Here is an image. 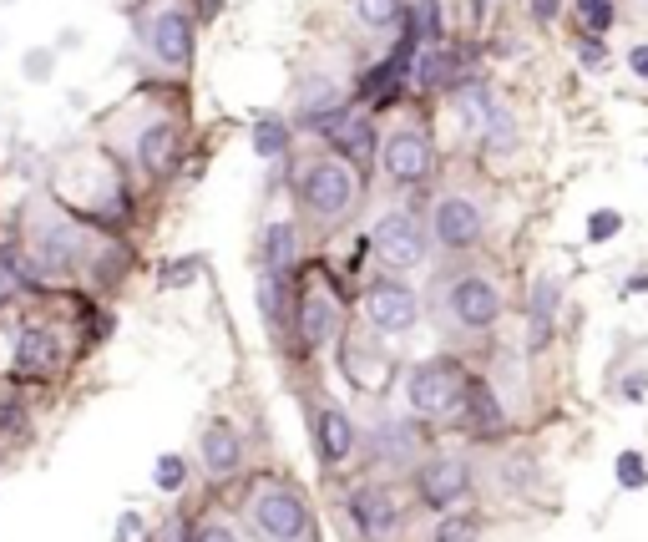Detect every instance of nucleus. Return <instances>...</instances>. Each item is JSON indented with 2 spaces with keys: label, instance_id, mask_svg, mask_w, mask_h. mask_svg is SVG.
Masks as SVG:
<instances>
[{
  "label": "nucleus",
  "instance_id": "f257e3e1",
  "mask_svg": "<svg viewBox=\"0 0 648 542\" xmlns=\"http://www.w3.org/2000/svg\"><path fill=\"white\" fill-rule=\"evenodd\" d=\"M299 198H304V208H309L314 218L335 223V218H345V213L355 208V198H360V178H355L340 158H319V163L304 168V178H299Z\"/></svg>",
  "mask_w": 648,
  "mask_h": 542
},
{
  "label": "nucleus",
  "instance_id": "f03ea898",
  "mask_svg": "<svg viewBox=\"0 0 648 542\" xmlns=\"http://www.w3.org/2000/svg\"><path fill=\"white\" fill-rule=\"evenodd\" d=\"M466 370L456 360H426L405 375V401L416 416H451L466 401Z\"/></svg>",
  "mask_w": 648,
  "mask_h": 542
},
{
  "label": "nucleus",
  "instance_id": "7ed1b4c3",
  "mask_svg": "<svg viewBox=\"0 0 648 542\" xmlns=\"http://www.w3.org/2000/svg\"><path fill=\"white\" fill-rule=\"evenodd\" d=\"M416 315H421V299H416V289L405 284V279H375L365 289V320H370V330L405 335V330L416 325Z\"/></svg>",
  "mask_w": 648,
  "mask_h": 542
},
{
  "label": "nucleus",
  "instance_id": "20e7f679",
  "mask_svg": "<svg viewBox=\"0 0 648 542\" xmlns=\"http://www.w3.org/2000/svg\"><path fill=\"white\" fill-rule=\"evenodd\" d=\"M446 309L461 330H492L502 320V289L481 274H461L451 289H446Z\"/></svg>",
  "mask_w": 648,
  "mask_h": 542
},
{
  "label": "nucleus",
  "instance_id": "39448f33",
  "mask_svg": "<svg viewBox=\"0 0 648 542\" xmlns=\"http://www.w3.org/2000/svg\"><path fill=\"white\" fill-rule=\"evenodd\" d=\"M254 527H259L269 542H299V537L309 532V512H304V502H299L294 492L264 487V492L254 497Z\"/></svg>",
  "mask_w": 648,
  "mask_h": 542
},
{
  "label": "nucleus",
  "instance_id": "423d86ee",
  "mask_svg": "<svg viewBox=\"0 0 648 542\" xmlns=\"http://www.w3.org/2000/svg\"><path fill=\"white\" fill-rule=\"evenodd\" d=\"M375 254L390 264V269H416L426 259V234H421V223L411 213H385L375 223Z\"/></svg>",
  "mask_w": 648,
  "mask_h": 542
},
{
  "label": "nucleus",
  "instance_id": "0eeeda50",
  "mask_svg": "<svg viewBox=\"0 0 648 542\" xmlns=\"http://www.w3.org/2000/svg\"><path fill=\"white\" fill-rule=\"evenodd\" d=\"M31 249H36V264L46 274H76V264H81V234L66 218H51V213L36 223Z\"/></svg>",
  "mask_w": 648,
  "mask_h": 542
},
{
  "label": "nucleus",
  "instance_id": "6e6552de",
  "mask_svg": "<svg viewBox=\"0 0 648 542\" xmlns=\"http://www.w3.org/2000/svg\"><path fill=\"white\" fill-rule=\"evenodd\" d=\"M380 163H385L390 183H400V188L426 183V173H431V142L421 132H390L385 147H380Z\"/></svg>",
  "mask_w": 648,
  "mask_h": 542
},
{
  "label": "nucleus",
  "instance_id": "1a4fd4ad",
  "mask_svg": "<svg viewBox=\"0 0 648 542\" xmlns=\"http://www.w3.org/2000/svg\"><path fill=\"white\" fill-rule=\"evenodd\" d=\"M481 228H486V218H481V208H476L471 198L451 193V198H441V203H436L431 234H436L446 249H471V244L481 239Z\"/></svg>",
  "mask_w": 648,
  "mask_h": 542
},
{
  "label": "nucleus",
  "instance_id": "9d476101",
  "mask_svg": "<svg viewBox=\"0 0 648 542\" xmlns=\"http://www.w3.org/2000/svg\"><path fill=\"white\" fill-rule=\"evenodd\" d=\"M147 46H152V56L162 61V66H188L193 61V26H188V16L183 11H162V16H152L147 21Z\"/></svg>",
  "mask_w": 648,
  "mask_h": 542
},
{
  "label": "nucleus",
  "instance_id": "9b49d317",
  "mask_svg": "<svg viewBox=\"0 0 648 542\" xmlns=\"http://www.w3.org/2000/svg\"><path fill=\"white\" fill-rule=\"evenodd\" d=\"M350 512H355V527H360L365 542H385L400 527V507H395V497L385 487H360L350 497Z\"/></svg>",
  "mask_w": 648,
  "mask_h": 542
},
{
  "label": "nucleus",
  "instance_id": "f8f14e48",
  "mask_svg": "<svg viewBox=\"0 0 648 542\" xmlns=\"http://www.w3.org/2000/svg\"><path fill=\"white\" fill-rule=\"evenodd\" d=\"M466 492H471V472H466V461H456V456H441V461H431V467L421 472V497L436 512L456 507Z\"/></svg>",
  "mask_w": 648,
  "mask_h": 542
},
{
  "label": "nucleus",
  "instance_id": "ddd939ff",
  "mask_svg": "<svg viewBox=\"0 0 648 542\" xmlns=\"http://www.w3.org/2000/svg\"><path fill=\"white\" fill-rule=\"evenodd\" d=\"M314 441H319V456L335 467V461H345L355 451V421L340 406H324L319 421H314Z\"/></svg>",
  "mask_w": 648,
  "mask_h": 542
},
{
  "label": "nucleus",
  "instance_id": "4468645a",
  "mask_svg": "<svg viewBox=\"0 0 648 542\" xmlns=\"http://www.w3.org/2000/svg\"><path fill=\"white\" fill-rule=\"evenodd\" d=\"M335 330H340V299H335V294H324V289L314 284V289L304 294V345L319 350Z\"/></svg>",
  "mask_w": 648,
  "mask_h": 542
},
{
  "label": "nucleus",
  "instance_id": "2eb2a0df",
  "mask_svg": "<svg viewBox=\"0 0 648 542\" xmlns=\"http://www.w3.org/2000/svg\"><path fill=\"white\" fill-rule=\"evenodd\" d=\"M466 426L476 431V436H497L502 426H507V411H502V401H497V391L492 385H481V380H471L466 385Z\"/></svg>",
  "mask_w": 648,
  "mask_h": 542
},
{
  "label": "nucleus",
  "instance_id": "dca6fc26",
  "mask_svg": "<svg viewBox=\"0 0 648 542\" xmlns=\"http://www.w3.org/2000/svg\"><path fill=\"white\" fill-rule=\"evenodd\" d=\"M324 137H330L350 163H370V152H375V132H370V122H365L360 112H340Z\"/></svg>",
  "mask_w": 648,
  "mask_h": 542
},
{
  "label": "nucleus",
  "instance_id": "f3484780",
  "mask_svg": "<svg viewBox=\"0 0 648 542\" xmlns=\"http://www.w3.org/2000/svg\"><path fill=\"white\" fill-rule=\"evenodd\" d=\"M345 370H350L355 385H365V391H380V385L390 380V360H385L375 345H365V340H350V345H345Z\"/></svg>",
  "mask_w": 648,
  "mask_h": 542
},
{
  "label": "nucleus",
  "instance_id": "a211bd4d",
  "mask_svg": "<svg viewBox=\"0 0 648 542\" xmlns=\"http://www.w3.org/2000/svg\"><path fill=\"white\" fill-rule=\"evenodd\" d=\"M173 152H178V132H173L168 122L142 127V137H137V158H142L147 173H168V168H173Z\"/></svg>",
  "mask_w": 648,
  "mask_h": 542
},
{
  "label": "nucleus",
  "instance_id": "6ab92c4d",
  "mask_svg": "<svg viewBox=\"0 0 648 542\" xmlns=\"http://www.w3.org/2000/svg\"><path fill=\"white\" fill-rule=\"evenodd\" d=\"M557 279L552 274H542L537 284H532V304H527V325H532V350L537 345H547L552 340V315H557Z\"/></svg>",
  "mask_w": 648,
  "mask_h": 542
},
{
  "label": "nucleus",
  "instance_id": "aec40b11",
  "mask_svg": "<svg viewBox=\"0 0 648 542\" xmlns=\"http://www.w3.org/2000/svg\"><path fill=\"white\" fill-rule=\"evenodd\" d=\"M203 461H208V472H218V477H228L238 461H243V441L233 436V426H208L203 431Z\"/></svg>",
  "mask_w": 648,
  "mask_h": 542
},
{
  "label": "nucleus",
  "instance_id": "412c9836",
  "mask_svg": "<svg viewBox=\"0 0 648 542\" xmlns=\"http://www.w3.org/2000/svg\"><path fill=\"white\" fill-rule=\"evenodd\" d=\"M294 254H299V234H294V223H269V234H264V269L289 274Z\"/></svg>",
  "mask_w": 648,
  "mask_h": 542
},
{
  "label": "nucleus",
  "instance_id": "4be33fe9",
  "mask_svg": "<svg viewBox=\"0 0 648 542\" xmlns=\"http://www.w3.org/2000/svg\"><path fill=\"white\" fill-rule=\"evenodd\" d=\"M56 335L51 330H26L21 335V345H16V355H21V370L26 375H41V370H51L56 365Z\"/></svg>",
  "mask_w": 648,
  "mask_h": 542
},
{
  "label": "nucleus",
  "instance_id": "5701e85b",
  "mask_svg": "<svg viewBox=\"0 0 648 542\" xmlns=\"http://www.w3.org/2000/svg\"><path fill=\"white\" fill-rule=\"evenodd\" d=\"M481 537V517L476 512H451L436 522V542H476Z\"/></svg>",
  "mask_w": 648,
  "mask_h": 542
},
{
  "label": "nucleus",
  "instance_id": "b1692460",
  "mask_svg": "<svg viewBox=\"0 0 648 542\" xmlns=\"http://www.w3.org/2000/svg\"><path fill=\"white\" fill-rule=\"evenodd\" d=\"M284 147H289V127H284L279 117H259V127H254V152H259V158H279Z\"/></svg>",
  "mask_w": 648,
  "mask_h": 542
},
{
  "label": "nucleus",
  "instance_id": "393cba45",
  "mask_svg": "<svg viewBox=\"0 0 648 542\" xmlns=\"http://www.w3.org/2000/svg\"><path fill=\"white\" fill-rule=\"evenodd\" d=\"M259 309H264L269 325H279V315H284V274H274V269L259 274Z\"/></svg>",
  "mask_w": 648,
  "mask_h": 542
},
{
  "label": "nucleus",
  "instance_id": "a878e982",
  "mask_svg": "<svg viewBox=\"0 0 648 542\" xmlns=\"http://www.w3.org/2000/svg\"><path fill=\"white\" fill-rule=\"evenodd\" d=\"M355 11L365 26H395L400 21V0H355Z\"/></svg>",
  "mask_w": 648,
  "mask_h": 542
},
{
  "label": "nucleus",
  "instance_id": "bb28decb",
  "mask_svg": "<svg viewBox=\"0 0 648 542\" xmlns=\"http://www.w3.org/2000/svg\"><path fill=\"white\" fill-rule=\"evenodd\" d=\"M451 66H456V61H451V51H426V56L416 61V71H421V87H441Z\"/></svg>",
  "mask_w": 648,
  "mask_h": 542
},
{
  "label": "nucleus",
  "instance_id": "cd10ccee",
  "mask_svg": "<svg viewBox=\"0 0 648 542\" xmlns=\"http://www.w3.org/2000/svg\"><path fill=\"white\" fill-rule=\"evenodd\" d=\"M183 456H157V467H152V482H157V492H178L183 487Z\"/></svg>",
  "mask_w": 648,
  "mask_h": 542
},
{
  "label": "nucleus",
  "instance_id": "c85d7f7f",
  "mask_svg": "<svg viewBox=\"0 0 648 542\" xmlns=\"http://www.w3.org/2000/svg\"><path fill=\"white\" fill-rule=\"evenodd\" d=\"M411 26H416L421 41H441V6H436V0H421L416 16H411Z\"/></svg>",
  "mask_w": 648,
  "mask_h": 542
},
{
  "label": "nucleus",
  "instance_id": "c756f323",
  "mask_svg": "<svg viewBox=\"0 0 648 542\" xmlns=\"http://www.w3.org/2000/svg\"><path fill=\"white\" fill-rule=\"evenodd\" d=\"M618 228H623V213H618V208H598V213L588 218V239H593V244H608Z\"/></svg>",
  "mask_w": 648,
  "mask_h": 542
},
{
  "label": "nucleus",
  "instance_id": "7c9ffc66",
  "mask_svg": "<svg viewBox=\"0 0 648 542\" xmlns=\"http://www.w3.org/2000/svg\"><path fill=\"white\" fill-rule=\"evenodd\" d=\"M618 482H623L628 492H638V487L648 482V461H643L638 451H623V456H618Z\"/></svg>",
  "mask_w": 648,
  "mask_h": 542
},
{
  "label": "nucleus",
  "instance_id": "2f4dec72",
  "mask_svg": "<svg viewBox=\"0 0 648 542\" xmlns=\"http://www.w3.org/2000/svg\"><path fill=\"white\" fill-rule=\"evenodd\" d=\"M583 26H588L593 36H603V31L613 26V0H608V6H598V11H588V16H583Z\"/></svg>",
  "mask_w": 648,
  "mask_h": 542
},
{
  "label": "nucleus",
  "instance_id": "473e14b6",
  "mask_svg": "<svg viewBox=\"0 0 648 542\" xmlns=\"http://www.w3.org/2000/svg\"><path fill=\"white\" fill-rule=\"evenodd\" d=\"M643 391H648V370H633V375L623 380V396H628V401H643Z\"/></svg>",
  "mask_w": 648,
  "mask_h": 542
},
{
  "label": "nucleus",
  "instance_id": "72a5a7b5",
  "mask_svg": "<svg viewBox=\"0 0 648 542\" xmlns=\"http://www.w3.org/2000/svg\"><path fill=\"white\" fill-rule=\"evenodd\" d=\"M628 71L638 76V82H648V46H633V51H628Z\"/></svg>",
  "mask_w": 648,
  "mask_h": 542
},
{
  "label": "nucleus",
  "instance_id": "f704fd0d",
  "mask_svg": "<svg viewBox=\"0 0 648 542\" xmlns=\"http://www.w3.org/2000/svg\"><path fill=\"white\" fill-rule=\"evenodd\" d=\"M193 542H238V537H233L228 527H203V532H198Z\"/></svg>",
  "mask_w": 648,
  "mask_h": 542
},
{
  "label": "nucleus",
  "instance_id": "c9c22d12",
  "mask_svg": "<svg viewBox=\"0 0 648 542\" xmlns=\"http://www.w3.org/2000/svg\"><path fill=\"white\" fill-rule=\"evenodd\" d=\"M557 6H562V0H532V16H537V21H552Z\"/></svg>",
  "mask_w": 648,
  "mask_h": 542
},
{
  "label": "nucleus",
  "instance_id": "e433bc0d",
  "mask_svg": "<svg viewBox=\"0 0 648 542\" xmlns=\"http://www.w3.org/2000/svg\"><path fill=\"white\" fill-rule=\"evenodd\" d=\"M132 537H137V517H122L117 522V542H132Z\"/></svg>",
  "mask_w": 648,
  "mask_h": 542
},
{
  "label": "nucleus",
  "instance_id": "4c0bfd02",
  "mask_svg": "<svg viewBox=\"0 0 648 542\" xmlns=\"http://www.w3.org/2000/svg\"><path fill=\"white\" fill-rule=\"evenodd\" d=\"M11 289H16V274H11L6 264H0V299H11Z\"/></svg>",
  "mask_w": 648,
  "mask_h": 542
},
{
  "label": "nucleus",
  "instance_id": "58836bf2",
  "mask_svg": "<svg viewBox=\"0 0 648 542\" xmlns=\"http://www.w3.org/2000/svg\"><path fill=\"white\" fill-rule=\"evenodd\" d=\"M583 61H593V66L603 61V46H598V36H593V41H583Z\"/></svg>",
  "mask_w": 648,
  "mask_h": 542
},
{
  "label": "nucleus",
  "instance_id": "ea45409f",
  "mask_svg": "<svg viewBox=\"0 0 648 542\" xmlns=\"http://www.w3.org/2000/svg\"><path fill=\"white\" fill-rule=\"evenodd\" d=\"M46 66H51V56H26V71H31V76H46Z\"/></svg>",
  "mask_w": 648,
  "mask_h": 542
},
{
  "label": "nucleus",
  "instance_id": "a19ab883",
  "mask_svg": "<svg viewBox=\"0 0 648 542\" xmlns=\"http://www.w3.org/2000/svg\"><path fill=\"white\" fill-rule=\"evenodd\" d=\"M21 416H16V406H6V411H0V426H16Z\"/></svg>",
  "mask_w": 648,
  "mask_h": 542
},
{
  "label": "nucleus",
  "instance_id": "79ce46f5",
  "mask_svg": "<svg viewBox=\"0 0 648 542\" xmlns=\"http://www.w3.org/2000/svg\"><path fill=\"white\" fill-rule=\"evenodd\" d=\"M598 6H608V0H578V11L588 16V11H598Z\"/></svg>",
  "mask_w": 648,
  "mask_h": 542
},
{
  "label": "nucleus",
  "instance_id": "37998d69",
  "mask_svg": "<svg viewBox=\"0 0 648 542\" xmlns=\"http://www.w3.org/2000/svg\"><path fill=\"white\" fill-rule=\"evenodd\" d=\"M203 6H208V16H213V11H218V0H203Z\"/></svg>",
  "mask_w": 648,
  "mask_h": 542
},
{
  "label": "nucleus",
  "instance_id": "c03bdc74",
  "mask_svg": "<svg viewBox=\"0 0 648 542\" xmlns=\"http://www.w3.org/2000/svg\"><path fill=\"white\" fill-rule=\"evenodd\" d=\"M471 6H476V11H486V0H471Z\"/></svg>",
  "mask_w": 648,
  "mask_h": 542
}]
</instances>
